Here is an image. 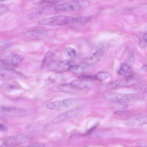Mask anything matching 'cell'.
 <instances>
[{
  "mask_svg": "<svg viewBox=\"0 0 147 147\" xmlns=\"http://www.w3.org/2000/svg\"><path fill=\"white\" fill-rule=\"evenodd\" d=\"M141 96L138 93L127 94L108 92L103 95V97L106 100L120 104L126 103L139 99Z\"/></svg>",
  "mask_w": 147,
  "mask_h": 147,
  "instance_id": "cell-1",
  "label": "cell"
},
{
  "mask_svg": "<svg viewBox=\"0 0 147 147\" xmlns=\"http://www.w3.org/2000/svg\"><path fill=\"white\" fill-rule=\"evenodd\" d=\"M90 3L88 0H73L56 5L54 9L57 11H76L87 7Z\"/></svg>",
  "mask_w": 147,
  "mask_h": 147,
  "instance_id": "cell-2",
  "label": "cell"
},
{
  "mask_svg": "<svg viewBox=\"0 0 147 147\" xmlns=\"http://www.w3.org/2000/svg\"><path fill=\"white\" fill-rule=\"evenodd\" d=\"M74 18L65 15H58L41 20L38 24L43 25L58 26L67 25L73 22Z\"/></svg>",
  "mask_w": 147,
  "mask_h": 147,
  "instance_id": "cell-3",
  "label": "cell"
},
{
  "mask_svg": "<svg viewBox=\"0 0 147 147\" xmlns=\"http://www.w3.org/2000/svg\"><path fill=\"white\" fill-rule=\"evenodd\" d=\"M141 82L140 80L133 78L117 80L104 84L102 86V90L108 91L124 87H128L137 85Z\"/></svg>",
  "mask_w": 147,
  "mask_h": 147,
  "instance_id": "cell-4",
  "label": "cell"
},
{
  "mask_svg": "<svg viewBox=\"0 0 147 147\" xmlns=\"http://www.w3.org/2000/svg\"><path fill=\"white\" fill-rule=\"evenodd\" d=\"M32 136L18 134L11 136L5 139L1 145L3 147H12L29 141L32 138Z\"/></svg>",
  "mask_w": 147,
  "mask_h": 147,
  "instance_id": "cell-5",
  "label": "cell"
},
{
  "mask_svg": "<svg viewBox=\"0 0 147 147\" xmlns=\"http://www.w3.org/2000/svg\"><path fill=\"white\" fill-rule=\"evenodd\" d=\"M77 100L70 98L59 100L49 103L46 105L48 109L53 110H60L67 109L75 105Z\"/></svg>",
  "mask_w": 147,
  "mask_h": 147,
  "instance_id": "cell-6",
  "label": "cell"
},
{
  "mask_svg": "<svg viewBox=\"0 0 147 147\" xmlns=\"http://www.w3.org/2000/svg\"><path fill=\"white\" fill-rule=\"evenodd\" d=\"M105 51V47L102 43L98 45L95 51L84 58L82 61L83 63L92 65L100 61L102 59Z\"/></svg>",
  "mask_w": 147,
  "mask_h": 147,
  "instance_id": "cell-7",
  "label": "cell"
},
{
  "mask_svg": "<svg viewBox=\"0 0 147 147\" xmlns=\"http://www.w3.org/2000/svg\"><path fill=\"white\" fill-rule=\"evenodd\" d=\"M71 65L69 60H53L47 68L51 71L57 73H62L69 70Z\"/></svg>",
  "mask_w": 147,
  "mask_h": 147,
  "instance_id": "cell-8",
  "label": "cell"
},
{
  "mask_svg": "<svg viewBox=\"0 0 147 147\" xmlns=\"http://www.w3.org/2000/svg\"><path fill=\"white\" fill-rule=\"evenodd\" d=\"M23 60L21 55L14 54H9L4 55L1 59L0 62L10 67L16 65L21 63Z\"/></svg>",
  "mask_w": 147,
  "mask_h": 147,
  "instance_id": "cell-9",
  "label": "cell"
},
{
  "mask_svg": "<svg viewBox=\"0 0 147 147\" xmlns=\"http://www.w3.org/2000/svg\"><path fill=\"white\" fill-rule=\"evenodd\" d=\"M80 111L78 108L68 110L55 117L52 121L53 123H57L68 120L77 115Z\"/></svg>",
  "mask_w": 147,
  "mask_h": 147,
  "instance_id": "cell-10",
  "label": "cell"
},
{
  "mask_svg": "<svg viewBox=\"0 0 147 147\" xmlns=\"http://www.w3.org/2000/svg\"><path fill=\"white\" fill-rule=\"evenodd\" d=\"M92 65L83 63L79 65H73L69 70L74 74H81L90 70L93 68Z\"/></svg>",
  "mask_w": 147,
  "mask_h": 147,
  "instance_id": "cell-11",
  "label": "cell"
},
{
  "mask_svg": "<svg viewBox=\"0 0 147 147\" xmlns=\"http://www.w3.org/2000/svg\"><path fill=\"white\" fill-rule=\"evenodd\" d=\"M27 38L33 40L40 39L45 37L46 33L45 31L40 29H35L26 31L24 33Z\"/></svg>",
  "mask_w": 147,
  "mask_h": 147,
  "instance_id": "cell-12",
  "label": "cell"
},
{
  "mask_svg": "<svg viewBox=\"0 0 147 147\" xmlns=\"http://www.w3.org/2000/svg\"><path fill=\"white\" fill-rule=\"evenodd\" d=\"M118 74L126 78H133L134 73L131 67L126 63H123L117 71Z\"/></svg>",
  "mask_w": 147,
  "mask_h": 147,
  "instance_id": "cell-13",
  "label": "cell"
},
{
  "mask_svg": "<svg viewBox=\"0 0 147 147\" xmlns=\"http://www.w3.org/2000/svg\"><path fill=\"white\" fill-rule=\"evenodd\" d=\"M70 84L75 88L83 89L89 88L92 85V81L85 79L75 80Z\"/></svg>",
  "mask_w": 147,
  "mask_h": 147,
  "instance_id": "cell-14",
  "label": "cell"
},
{
  "mask_svg": "<svg viewBox=\"0 0 147 147\" xmlns=\"http://www.w3.org/2000/svg\"><path fill=\"white\" fill-rule=\"evenodd\" d=\"M128 122L130 124L134 125L147 123V114L133 117L129 119Z\"/></svg>",
  "mask_w": 147,
  "mask_h": 147,
  "instance_id": "cell-15",
  "label": "cell"
},
{
  "mask_svg": "<svg viewBox=\"0 0 147 147\" xmlns=\"http://www.w3.org/2000/svg\"><path fill=\"white\" fill-rule=\"evenodd\" d=\"M55 53L51 51L47 52L45 54L43 60L42 66V68H47L49 65L54 60Z\"/></svg>",
  "mask_w": 147,
  "mask_h": 147,
  "instance_id": "cell-16",
  "label": "cell"
},
{
  "mask_svg": "<svg viewBox=\"0 0 147 147\" xmlns=\"http://www.w3.org/2000/svg\"><path fill=\"white\" fill-rule=\"evenodd\" d=\"M112 133L109 130H102L95 132L90 136L93 138H102L110 137Z\"/></svg>",
  "mask_w": 147,
  "mask_h": 147,
  "instance_id": "cell-17",
  "label": "cell"
},
{
  "mask_svg": "<svg viewBox=\"0 0 147 147\" xmlns=\"http://www.w3.org/2000/svg\"><path fill=\"white\" fill-rule=\"evenodd\" d=\"M91 17L81 16L74 18L72 23L79 25H83L89 22L91 20Z\"/></svg>",
  "mask_w": 147,
  "mask_h": 147,
  "instance_id": "cell-18",
  "label": "cell"
},
{
  "mask_svg": "<svg viewBox=\"0 0 147 147\" xmlns=\"http://www.w3.org/2000/svg\"><path fill=\"white\" fill-rule=\"evenodd\" d=\"M57 90L60 92H71L74 88L70 83L63 84L58 86L57 87Z\"/></svg>",
  "mask_w": 147,
  "mask_h": 147,
  "instance_id": "cell-19",
  "label": "cell"
},
{
  "mask_svg": "<svg viewBox=\"0 0 147 147\" xmlns=\"http://www.w3.org/2000/svg\"><path fill=\"white\" fill-rule=\"evenodd\" d=\"M110 76V75L109 72L102 71L98 73L96 75H93V79L103 81L108 78Z\"/></svg>",
  "mask_w": 147,
  "mask_h": 147,
  "instance_id": "cell-20",
  "label": "cell"
},
{
  "mask_svg": "<svg viewBox=\"0 0 147 147\" xmlns=\"http://www.w3.org/2000/svg\"><path fill=\"white\" fill-rule=\"evenodd\" d=\"M134 90L138 93L147 92V84L137 86L134 88Z\"/></svg>",
  "mask_w": 147,
  "mask_h": 147,
  "instance_id": "cell-21",
  "label": "cell"
},
{
  "mask_svg": "<svg viewBox=\"0 0 147 147\" xmlns=\"http://www.w3.org/2000/svg\"><path fill=\"white\" fill-rule=\"evenodd\" d=\"M11 42L8 41L4 40H0V46L1 50H5L10 47L11 45Z\"/></svg>",
  "mask_w": 147,
  "mask_h": 147,
  "instance_id": "cell-22",
  "label": "cell"
},
{
  "mask_svg": "<svg viewBox=\"0 0 147 147\" xmlns=\"http://www.w3.org/2000/svg\"><path fill=\"white\" fill-rule=\"evenodd\" d=\"M65 51L67 54L70 57L73 58L76 56V51L73 48L68 47L66 49Z\"/></svg>",
  "mask_w": 147,
  "mask_h": 147,
  "instance_id": "cell-23",
  "label": "cell"
},
{
  "mask_svg": "<svg viewBox=\"0 0 147 147\" xmlns=\"http://www.w3.org/2000/svg\"><path fill=\"white\" fill-rule=\"evenodd\" d=\"M16 108L10 106H3L1 107V111L5 112H10L15 110Z\"/></svg>",
  "mask_w": 147,
  "mask_h": 147,
  "instance_id": "cell-24",
  "label": "cell"
},
{
  "mask_svg": "<svg viewBox=\"0 0 147 147\" xmlns=\"http://www.w3.org/2000/svg\"><path fill=\"white\" fill-rule=\"evenodd\" d=\"M60 0H37L36 2L38 4H40L43 3H54Z\"/></svg>",
  "mask_w": 147,
  "mask_h": 147,
  "instance_id": "cell-25",
  "label": "cell"
},
{
  "mask_svg": "<svg viewBox=\"0 0 147 147\" xmlns=\"http://www.w3.org/2000/svg\"><path fill=\"white\" fill-rule=\"evenodd\" d=\"M9 11L8 7L4 5H1L0 7V14H3Z\"/></svg>",
  "mask_w": 147,
  "mask_h": 147,
  "instance_id": "cell-26",
  "label": "cell"
},
{
  "mask_svg": "<svg viewBox=\"0 0 147 147\" xmlns=\"http://www.w3.org/2000/svg\"><path fill=\"white\" fill-rule=\"evenodd\" d=\"M2 87L3 88H5L7 89H12L14 88L15 87L12 85L8 83H5L2 85Z\"/></svg>",
  "mask_w": 147,
  "mask_h": 147,
  "instance_id": "cell-27",
  "label": "cell"
},
{
  "mask_svg": "<svg viewBox=\"0 0 147 147\" xmlns=\"http://www.w3.org/2000/svg\"><path fill=\"white\" fill-rule=\"evenodd\" d=\"M29 146L33 147H43L45 146V145L38 142H34L30 144Z\"/></svg>",
  "mask_w": 147,
  "mask_h": 147,
  "instance_id": "cell-28",
  "label": "cell"
},
{
  "mask_svg": "<svg viewBox=\"0 0 147 147\" xmlns=\"http://www.w3.org/2000/svg\"><path fill=\"white\" fill-rule=\"evenodd\" d=\"M0 131H1L3 132H7V127L3 123H0Z\"/></svg>",
  "mask_w": 147,
  "mask_h": 147,
  "instance_id": "cell-29",
  "label": "cell"
},
{
  "mask_svg": "<svg viewBox=\"0 0 147 147\" xmlns=\"http://www.w3.org/2000/svg\"><path fill=\"white\" fill-rule=\"evenodd\" d=\"M143 39L144 42L147 43V32L144 34L143 35Z\"/></svg>",
  "mask_w": 147,
  "mask_h": 147,
  "instance_id": "cell-30",
  "label": "cell"
},
{
  "mask_svg": "<svg viewBox=\"0 0 147 147\" xmlns=\"http://www.w3.org/2000/svg\"><path fill=\"white\" fill-rule=\"evenodd\" d=\"M6 0H0V2H1V1H5Z\"/></svg>",
  "mask_w": 147,
  "mask_h": 147,
  "instance_id": "cell-31",
  "label": "cell"
}]
</instances>
